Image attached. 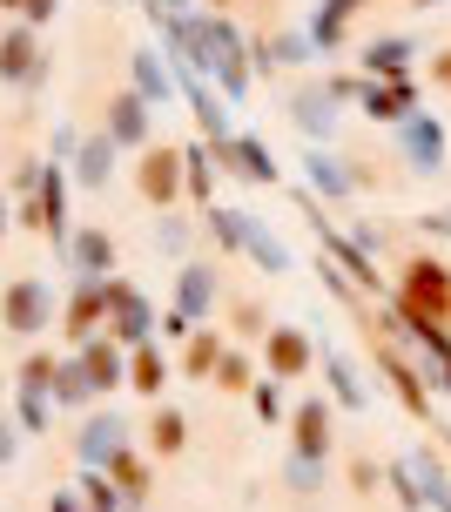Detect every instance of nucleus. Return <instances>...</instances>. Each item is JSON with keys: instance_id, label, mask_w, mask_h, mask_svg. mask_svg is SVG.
<instances>
[{"instance_id": "423d86ee", "label": "nucleus", "mask_w": 451, "mask_h": 512, "mask_svg": "<svg viewBox=\"0 0 451 512\" xmlns=\"http://www.w3.org/2000/svg\"><path fill=\"white\" fill-rule=\"evenodd\" d=\"M128 378H135V391H162V351H135V364H128Z\"/></svg>"}, {"instance_id": "1a4fd4ad", "label": "nucleus", "mask_w": 451, "mask_h": 512, "mask_svg": "<svg viewBox=\"0 0 451 512\" xmlns=\"http://www.w3.org/2000/svg\"><path fill=\"white\" fill-rule=\"evenodd\" d=\"M149 438H155V452H182V418H176V411H155Z\"/></svg>"}, {"instance_id": "f03ea898", "label": "nucleus", "mask_w": 451, "mask_h": 512, "mask_svg": "<svg viewBox=\"0 0 451 512\" xmlns=\"http://www.w3.org/2000/svg\"><path fill=\"white\" fill-rule=\"evenodd\" d=\"M176 169H182L176 155H169V149H155L149 162H142V196H149V203H169V196L182 189V176H176Z\"/></svg>"}, {"instance_id": "ddd939ff", "label": "nucleus", "mask_w": 451, "mask_h": 512, "mask_svg": "<svg viewBox=\"0 0 451 512\" xmlns=\"http://www.w3.org/2000/svg\"><path fill=\"white\" fill-rule=\"evenodd\" d=\"M0 7H21L27 21H41V14H54V0H0Z\"/></svg>"}, {"instance_id": "9d476101", "label": "nucleus", "mask_w": 451, "mask_h": 512, "mask_svg": "<svg viewBox=\"0 0 451 512\" xmlns=\"http://www.w3.org/2000/svg\"><path fill=\"white\" fill-rule=\"evenodd\" d=\"M297 432H303V452H317V445H324V411L310 405V411L297 418Z\"/></svg>"}, {"instance_id": "0eeeda50", "label": "nucleus", "mask_w": 451, "mask_h": 512, "mask_svg": "<svg viewBox=\"0 0 451 512\" xmlns=\"http://www.w3.org/2000/svg\"><path fill=\"white\" fill-rule=\"evenodd\" d=\"M216 364H223V344H216V331H202L196 344H189V371H196V378H209Z\"/></svg>"}, {"instance_id": "20e7f679", "label": "nucleus", "mask_w": 451, "mask_h": 512, "mask_svg": "<svg viewBox=\"0 0 451 512\" xmlns=\"http://www.w3.org/2000/svg\"><path fill=\"white\" fill-rule=\"evenodd\" d=\"M101 310H108V283H101V277H88V283H81V297H75V310H68V331H75V337H88V331H95V317H101Z\"/></svg>"}, {"instance_id": "f257e3e1", "label": "nucleus", "mask_w": 451, "mask_h": 512, "mask_svg": "<svg viewBox=\"0 0 451 512\" xmlns=\"http://www.w3.org/2000/svg\"><path fill=\"white\" fill-rule=\"evenodd\" d=\"M398 290H404V310H411V324H425V331L451 324V270H445V263H431V256L404 263Z\"/></svg>"}, {"instance_id": "39448f33", "label": "nucleus", "mask_w": 451, "mask_h": 512, "mask_svg": "<svg viewBox=\"0 0 451 512\" xmlns=\"http://www.w3.org/2000/svg\"><path fill=\"white\" fill-rule=\"evenodd\" d=\"M0 75H34V41L27 34H7L0 41Z\"/></svg>"}, {"instance_id": "f8f14e48", "label": "nucleus", "mask_w": 451, "mask_h": 512, "mask_svg": "<svg viewBox=\"0 0 451 512\" xmlns=\"http://www.w3.org/2000/svg\"><path fill=\"white\" fill-rule=\"evenodd\" d=\"M216 371H223V384H229V391H243V378H250V371H243V358H223Z\"/></svg>"}, {"instance_id": "9b49d317", "label": "nucleus", "mask_w": 451, "mask_h": 512, "mask_svg": "<svg viewBox=\"0 0 451 512\" xmlns=\"http://www.w3.org/2000/svg\"><path fill=\"white\" fill-rule=\"evenodd\" d=\"M81 263L101 270V263H108V243H101V236H81Z\"/></svg>"}, {"instance_id": "4468645a", "label": "nucleus", "mask_w": 451, "mask_h": 512, "mask_svg": "<svg viewBox=\"0 0 451 512\" xmlns=\"http://www.w3.org/2000/svg\"><path fill=\"white\" fill-rule=\"evenodd\" d=\"M431 75H438V81H445V88H451V48L438 54V61H431Z\"/></svg>"}, {"instance_id": "6e6552de", "label": "nucleus", "mask_w": 451, "mask_h": 512, "mask_svg": "<svg viewBox=\"0 0 451 512\" xmlns=\"http://www.w3.org/2000/svg\"><path fill=\"white\" fill-rule=\"evenodd\" d=\"M270 364H276V371H303V337L276 331V337H270Z\"/></svg>"}, {"instance_id": "2eb2a0df", "label": "nucleus", "mask_w": 451, "mask_h": 512, "mask_svg": "<svg viewBox=\"0 0 451 512\" xmlns=\"http://www.w3.org/2000/svg\"><path fill=\"white\" fill-rule=\"evenodd\" d=\"M0 230H7V203H0Z\"/></svg>"}, {"instance_id": "7ed1b4c3", "label": "nucleus", "mask_w": 451, "mask_h": 512, "mask_svg": "<svg viewBox=\"0 0 451 512\" xmlns=\"http://www.w3.org/2000/svg\"><path fill=\"white\" fill-rule=\"evenodd\" d=\"M7 317H14V331H34V324L48 317V297H41V283H14V290H7Z\"/></svg>"}]
</instances>
